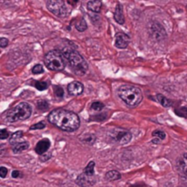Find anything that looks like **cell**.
<instances>
[{"label":"cell","mask_w":187,"mask_h":187,"mask_svg":"<svg viewBox=\"0 0 187 187\" xmlns=\"http://www.w3.org/2000/svg\"><path fill=\"white\" fill-rule=\"evenodd\" d=\"M23 136H24L23 132H21V131L16 132L15 133H13V134L11 135V137H10V139H9V143L14 146V145H16V144H17V143H22V142H20V140L23 138Z\"/></svg>","instance_id":"9a60e30c"},{"label":"cell","mask_w":187,"mask_h":187,"mask_svg":"<svg viewBox=\"0 0 187 187\" xmlns=\"http://www.w3.org/2000/svg\"><path fill=\"white\" fill-rule=\"evenodd\" d=\"M130 43V37L124 33H118L116 35L115 46L118 48H126Z\"/></svg>","instance_id":"30bf717a"},{"label":"cell","mask_w":187,"mask_h":187,"mask_svg":"<svg viewBox=\"0 0 187 187\" xmlns=\"http://www.w3.org/2000/svg\"><path fill=\"white\" fill-rule=\"evenodd\" d=\"M37 108L40 111H46L48 108V104L46 101H39L37 102Z\"/></svg>","instance_id":"83f0119b"},{"label":"cell","mask_w":187,"mask_h":187,"mask_svg":"<svg viewBox=\"0 0 187 187\" xmlns=\"http://www.w3.org/2000/svg\"><path fill=\"white\" fill-rule=\"evenodd\" d=\"M64 56L66 59L68 60L71 69L75 72L76 75L82 76L86 74L89 69L88 63L83 58V57L80 56L77 51L73 49H69V48H65Z\"/></svg>","instance_id":"3957f363"},{"label":"cell","mask_w":187,"mask_h":187,"mask_svg":"<svg viewBox=\"0 0 187 187\" xmlns=\"http://www.w3.org/2000/svg\"><path fill=\"white\" fill-rule=\"evenodd\" d=\"M46 127V124L44 122H40L38 123H36L34 125H32L30 127V130H41V129H44Z\"/></svg>","instance_id":"f1b7e54d"},{"label":"cell","mask_w":187,"mask_h":187,"mask_svg":"<svg viewBox=\"0 0 187 187\" xmlns=\"http://www.w3.org/2000/svg\"><path fill=\"white\" fill-rule=\"evenodd\" d=\"M21 175V174H20V172L19 171H13V173H12V177L13 178H17V177H19Z\"/></svg>","instance_id":"d6a6232c"},{"label":"cell","mask_w":187,"mask_h":187,"mask_svg":"<svg viewBox=\"0 0 187 187\" xmlns=\"http://www.w3.org/2000/svg\"><path fill=\"white\" fill-rule=\"evenodd\" d=\"M8 137H9V132H8V131L5 130V129H2V130L0 131V139H1V140H5V139H7Z\"/></svg>","instance_id":"f546056e"},{"label":"cell","mask_w":187,"mask_h":187,"mask_svg":"<svg viewBox=\"0 0 187 187\" xmlns=\"http://www.w3.org/2000/svg\"><path fill=\"white\" fill-rule=\"evenodd\" d=\"M32 108L26 102H20L6 112L5 120L9 122L25 121L31 116Z\"/></svg>","instance_id":"277c9868"},{"label":"cell","mask_w":187,"mask_h":187,"mask_svg":"<svg viewBox=\"0 0 187 187\" xmlns=\"http://www.w3.org/2000/svg\"><path fill=\"white\" fill-rule=\"evenodd\" d=\"M118 95L130 107H136L143 101L142 90L138 87L132 85L121 86L118 90Z\"/></svg>","instance_id":"7a4b0ae2"},{"label":"cell","mask_w":187,"mask_h":187,"mask_svg":"<svg viewBox=\"0 0 187 187\" xmlns=\"http://www.w3.org/2000/svg\"><path fill=\"white\" fill-rule=\"evenodd\" d=\"M48 118L51 124L66 132H74L80 126L79 116L75 112L64 109H56L52 111Z\"/></svg>","instance_id":"6da1fadb"},{"label":"cell","mask_w":187,"mask_h":187,"mask_svg":"<svg viewBox=\"0 0 187 187\" xmlns=\"http://www.w3.org/2000/svg\"><path fill=\"white\" fill-rule=\"evenodd\" d=\"M94 168H95V163L93 161L90 162L84 169V175L89 177L94 176Z\"/></svg>","instance_id":"d6986e66"},{"label":"cell","mask_w":187,"mask_h":187,"mask_svg":"<svg viewBox=\"0 0 187 187\" xmlns=\"http://www.w3.org/2000/svg\"><path fill=\"white\" fill-rule=\"evenodd\" d=\"M66 58L58 50H51L46 54L44 63L46 67L53 71H61L66 67Z\"/></svg>","instance_id":"5b68a950"},{"label":"cell","mask_w":187,"mask_h":187,"mask_svg":"<svg viewBox=\"0 0 187 187\" xmlns=\"http://www.w3.org/2000/svg\"><path fill=\"white\" fill-rule=\"evenodd\" d=\"M28 147H29V143H26V142H22V143H17V144L14 145V146L12 147V150H13V152H14L15 153H21V152H23V151L28 149Z\"/></svg>","instance_id":"e0dca14e"},{"label":"cell","mask_w":187,"mask_h":187,"mask_svg":"<svg viewBox=\"0 0 187 187\" xmlns=\"http://www.w3.org/2000/svg\"><path fill=\"white\" fill-rule=\"evenodd\" d=\"M153 137H156L157 139H159V140H164V139H165V137H166V134H165V132H163V131H154L153 132Z\"/></svg>","instance_id":"cb8c5ba5"},{"label":"cell","mask_w":187,"mask_h":187,"mask_svg":"<svg viewBox=\"0 0 187 187\" xmlns=\"http://www.w3.org/2000/svg\"><path fill=\"white\" fill-rule=\"evenodd\" d=\"M150 32H151V35L157 40L163 39L166 37V32H165L164 26L157 22H154L152 24V26L150 28Z\"/></svg>","instance_id":"ba28073f"},{"label":"cell","mask_w":187,"mask_h":187,"mask_svg":"<svg viewBox=\"0 0 187 187\" xmlns=\"http://www.w3.org/2000/svg\"><path fill=\"white\" fill-rule=\"evenodd\" d=\"M103 108H104V104L101 101H94L91 104V109L93 111H100L103 110Z\"/></svg>","instance_id":"7402d4cb"},{"label":"cell","mask_w":187,"mask_h":187,"mask_svg":"<svg viewBox=\"0 0 187 187\" xmlns=\"http://www.w3.org/2000/svg\"><path fill=\"white\" fill-rule=\"evenodd\" d=\"M131 187H150V186H148V185H144V184H136V185H132Z\"/></svg>","instance_id":"836d02e7"},{"label":"cell","mask_w":187,"mask_h":187,"mask_svg":"<svg viewBox=\"0 0 187 187\" xmlns=\"http://www.w3.org/2000/svg\"><path fill=\"white\" fill-rule=\"evenodd\" d=\"M69 4V1L66 2L62 0H49L47 2V6L48 10L55 16L59 17H65L71 11V8Z\"/></svg>","instance_id":"8992f818"},{"label":"cell","mask_w":187,"mask_h":187,"mask_svg":"<svg viewBox=\"0 0 187 187\" xmlns=\"http://www.w3.org/2000/svg\"><path fill=\"white\" fill-rule=\"evenodd\" d=\"M68 92L71 96H78L80 95L84 90V86L79 81H73L70 82L67 87Z\"/></svg>","instance_id":"9c48e42d"},{"label":"cell","mask_w":187,"mask_h":187,"mask_svg":"<svg viewBox=\"0 0 187 187\" xmlns=\"http://www.w3.org/2000/svg\"><path fill=\"white\" fill-rule=\"evenodd\" d=\"M105 178L108 181H116V180H119L122 178V175L118 171L112 170V171H110L106 174Z\"/></svg>","instance_id":"ac0fdd59"},{"label":"cell","mask_w":187,"mask_h":187,"mask_svg":"<svg viewBox=\"0 0 187 187\" xmlns=\"http://www.w3.org/2000/svg\"><path fill=\"white\" fill-rule=\"evenodd\" d=\"M89 178H90L89 176H87V175H85L83 174V175H79V176L78 177V179H77V184L81 187H86L88 186V185H90L89 183H90V184L92 185V184H93V181L89 180Z\"/></svg>","instance_id":"2e32d148"},{"label":"cell","mask_w":187,"mask_h":187,"mask_svg":"<svg viewBox=\"0 0 187 187\" xmlns=\"http://www.w3.org/2000/svg\"><path fill=\"white\" fill-rule=\"evenodd\" d=\"M75 26H76V28H77L79 31H80V32L85 31V30L87 29V27H88L87 23H86V21H85L84 18H80V19L75 24Z\"/></svg>","instance_id":"44dd1931"},{"label":"cell","mask_w":187,"mask_h":187,"mask_svg":"<svg viewBox=\"0 0 187 187\" xmlns=\"http://www.w3.org/2000/svg\"><path fill=\"white\" fill-rule=\"evenodd\" d=\"M157 100H158V101L164 107H170V106H172V101H170L169 99H167L166 97H164L162 94H158L157 95Z\"/></svg>","instance_id":"ffe728a7"},{"label":"cell","mask_w":187,"mask_h":187,"mask_svg":"<svg viewBox=\"0 0 187 187\" xmlns=\"http://www.w3.org/2000/svg\"><path fill=\"white\" fill-rule=\"evenodd\" d=\"M111 138L120 144H126L131 142L132 135L128 131L122 129H117L111 132Z\"/></svg>","instance_id":"52a82bcc"},{"label":"cell","mask_w":187,"mask_h":187,"mask_svg":"<svg viewBox=\"0 0 187 187\" xmlns=\"http://www.w3.org/2000/svg\"><path fill=\"white\" fill-rule=\"evenodd\" d=\"M88 9H90V11L94 12V13H99L101 10L102 7V2L101 1H98V0H94V1H90L87 4Z\"/></svg>","instance_id":"5bb4252c"},{"label":"cell","mask_w":187,"mask_h":187,"mask_svg":"<svg viewBox=\"0 0 187 187\" xmlns=\"http://www.w3.org/2000/svg\"><path fill=\"white\" fill-rule=\"evenodd\" d=\"M54 93L58 98H62L64 95V90L61 87L59 86H55L54 87Z\"/></svg>","instance_id":"d4e9b609"},{"label":"cell","mask_w":187,"mask_h":187,"mask_svg":"<svg viewBox=\"0 0 187 187\" xmlns=\"http://www.w3.org/2000/svg\"><path fill=\"white\" fill-rule=\"evenodd\" d=\"M6 175H7V169H6L5 167L2 166V167L0 168V175H1V177H2V178H5V177L6 176Z\"/></svg>","instance_id":"1f68e13d"},{"label":"cell","mask_w":187,"mask_h":187,"mask_svg":"<svg viewBox=\"0 0 187 187\" xmlns=\"http://www.w3.org/2000/svg\"><path fill=\"white\" fill-rule=\"evenodd\" d=\"M43 71H44V69H43L42 65H40V64L35 65V66L33 67V69H32V72H33L34 74H40V73H42Z\"/></svg>","instance_id":"4316f807"},{"label":"cell","mask_w":187,"mask_h":187,"mask_svg":"<svg viewBox=\"0 0 187 187\" xmlns=\"http://www.w3.org/2000/svg\"><path fill=\"white\" fill-rule=\"evenodd\" d=\"M7 45H8V40H7V38L1 37V38H0V47H1V48H5Z\"/></svg>","instance_id":"4dcf8cb0"},{"label":"cell","mask_w":187,"mask_h":187,"mask_svg":"<svg viewBox=\"0 0 187 187\" xmlns=\"http://www.w3.org/2000/svg\"><path fill=\"white\" fill-rule=\"evenodd\" d=\"M114 19L117 21V23H119L121 25L124 24V22H125L124 16H123V9H122V6L121 4H118L116 5V9L114 12Z\"/></svg>","instance_id":"4fadbf2b"},{"label":"cell","mask_w":187,"mask_h":187,"mask_svg":"<svg viewBox=\"0 0 187 187\" xmlns=\"http://www.w3.org/2000/svg\"><path fill=\"white\" fill-rule=\"evenodd\" d=\"M175 113L180 116V117H185V118H187V108L184 107V108H180L178 110L175 111Z\"/></svg>","instance_id":"484cf974"},{"label":"cell","mask_w":187,"mask_h":187,"mask_svg":"<svg viewBox=\"0 0 187 187\" xmlns=\"http://www.w3.org/2000/svg\"><path fill=\"white\" fill-rule=\"evenodd\" d=\"M178 171L184 178L187 179V153L183 154L178 161Z\"/></svg>","instance_id":"7c38bea8"},{"label":"cell","mask_w":187,"mask_h":187,"mask_svg":"<svg viewBox=\"0 0 187 187\" xmlns=\"http://www.w3.org/2000/svg\"><path fill=\"white\" fill-rule=\"evenodd\" d=\"M35 87H36V89L38 90H45L48 88V84H47L46 82H44V81L38 80V81H37V82L35 83Z\"/></svg>","instance_id":"603a6c76"},{"label":"cell","mask_w":187,"mask_h":187,"mask_svg":"<svg viewBox=\"0 0 187 187\" xmlns=\"http://www.w3.org/2000/svg\"><path fill=\"white\" fill-rule=\"evenodd\" d=\"M49 147H50V141L48 139H43L37 143L35 151L37 154L42 155V154H45L47 153V151L49 149Z\"/></svg>","instance_id":"8fae6325"}]
</instances>
